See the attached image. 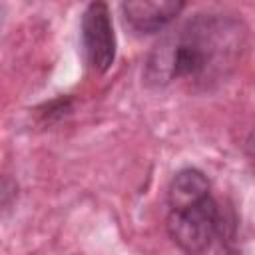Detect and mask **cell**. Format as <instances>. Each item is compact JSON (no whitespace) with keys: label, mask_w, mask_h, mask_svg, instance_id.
Listing matches in <instances>:
<instances>
[{"label":"cell","mask_w":255,"mask_h":255,"mask_svg":"<svg viewBox=\"0 0 255 255\" xmlns=\"http://www.w3.org/2000/svg\"><path fill=\"white\" fill-rule=\"evenodd\" d=\"M183 2L155 0V2H124L122 14L126 24L137 34H155L163 30L183 10Z\"/></svg>","instance_id":"obj_4"},{"label":"cell","mask_w":255,"mask_h":255,"mask_svg":"<svg viewBox=\"0 0 255 255\" xmlns=\"http://www.w3.org/2000/svg\"><path fill=\"white\" fill-rule=\"evenodd\" d=\"M80 30L84 56L90 68L100 74L108 72L116 58V34L108 4L92 2L84 10Z\"/></svg>","instance_id":"obj_3"},{"label":"cell","mask_w":255,"mask_h":255,"mask_svg":"<svg viewBox=\"0 0 255 255\" xmlns=\"http://www.w3.org/2000/svg\"><path fill=\"white\" fill-rule=\"evenodd\" d=\"M219 209L209 195L171 203L167 213V233L171 241L187 255H203L217 233Z\"/></svg>","instance_id":"obj_2"},{"label":"cell","mask_w":255,"mask_h":255,"mask_svg":"<svg viewBox=\"0 0 255 255\" xmlns=\"http://www.w3.org/2000/svg\"><path fill=\"white\" fill-rule=\"evenodd\" d=\"M245 48V30L229 16L197 14L167 34L147 56L143 78L163 88L173 82L207 88L225 78Z\"/></svg>","instance_id":"obj_1"}]
</instances>
